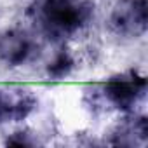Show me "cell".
<instances>
[{
  "label": "cell",
  "mask_w": 148,
  "mask_h": 148,
  "mask_svg": "<svg viewBox=\"0 0 148 148\" xmlns=\"http://www.w3.org/2000/svg\"><path fill=\"white\" fill-rule=\"evenodd\" d=\"M94 11V0H32L26 16L37 35L64 42L91 25Z\"/></svg>",
  "instance_id": "1"
},
{
  "label": "cell",
  "mask_w": 148,
  "mask_h": 148,
  "mask_svg": "<svg viewBox=\"0 0 148 148\" xmlns=\"http://www.w3.org/2000/svg\"><path fill=\"white\" fill-rule=\"evenodd\" d=\"M94 94L108 108L129 113L146 96V77L138 70H127L108 77L96 87Z\"/></svg>",
  "instance_id": "2"
},
{
  "label": "cell",
  "mask_w": 148,
  "mask_h": 148,
  "mask_svg": "<svg viewBox=\"0 0 148 148\" xmlns=\"http://www.w3.org/2000/svg\"><path fill=\"white\" fill-rule=\"evenodd\" d=\"M108 30L119 38H141L148 30V2L117 0L108 16Z\"/></svg>",
  "instance_id": "3"
},
{
  "label": "cell",
  "mask_w": 148,
  "mask_h": 148,
  "mask_svg": "<svg viewBox=\"0 0 148 148\" xmlns=\"http://www.w3.org/2000/svg\"><path fill=\"white\" fill-rule=\"evenodd\" d=\"M40 54V44L35 32L25 28H7L0 32V64L19 68L35 61Z\"/></svg>",
  "instance_id": "4"
},
{
  "label": "cell",
  "mask_w": 148,
  "mask_h": 148,
  "mask_svg": "<svg viewBox=\"0 0 148 148\" xmlns=\"http://www.w3.org/2000/svg\"><path fill=\"white\" fill-rule=\"evenodd\" d=\"M37 106L35 94L19 86H0V124L21 122Z\"/></svg>",
  "instance_id": "5"
},
{
  "label": "cell",
  "mask_w": 148,
  "mask_h": 148,
  "mask_svg": "<svg viewBox=\"0 0 148 148\" xmlns=\"http://www.w3.org/2000/svg\"><path fill=\"white\" fill-rule=\"evenodd\" d=\"M110 145L117 146H145L148 143V120L145 115L129 112L110 131Z\"/></svg>",
  "instance_id": "6"
},
{
  "label": "cell",
  "mask_w": 148,
  "mask_h": 148,
  "mask_svg": "<svg viewBox=\"0 0 148 148\" xmlns=\"http://www.w3.org/2000/svg\"><path fill=\"white\" fill-rule=\"evenodd\" d=\"M73 68H75V59H73V56L68 51L63 49L49 63V66H47V75L52 80H61V79H64V77L70 75Z\"/></svg>",
  "instance_id": "7"
},
{
  "label": "cell",
  "mask_w": 148,
  "mask_h": 148,
  "mask_svg": "<svg viewBox=\"0 0 148 148\" xmlns=\"http://www.w3.org/2000/svg\"><path fill=\"white\" fill-rule=\"evenodd\" d=\"M5 143L7 145H16V146H33V145L38 143V139L33 138V134H30L28 131H16L7 138Z\"/></svg>",
  "instance_id": "8"
}]
</instances>
